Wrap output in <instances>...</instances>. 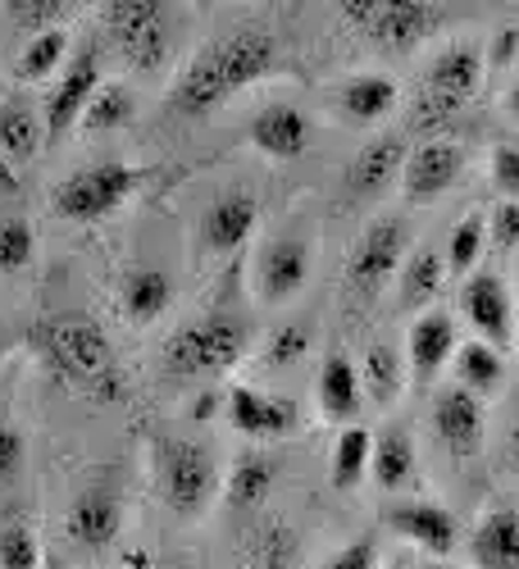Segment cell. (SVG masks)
Segmentation results:
<instances>
[{"mask_svg": "<svg viewBox=\"0 0 519 569\" xmlns=\"http://www.w3.org/2000/svg\"><path fill=\"white\" fill-rule=\"evenodd\" d=\"M69 538L82 547V551H106L119 542V529H123V497L114 483H87L73 506H69Z\"/></svg>", "mask_w": 519, "mask_h": 569, "instance_id": "12", "label": "cell"}, {"mask_svg": "<svg viewBox=\"0 0 519 569\" xmlns=\"http://www.w3.org/2000/svg\"><path fill=\"white\" fill-rule=\"evenodd\" d=\"M469 547H475L479 569H519V510H488Z\"/></svg>", "mask_w": 519, "mask_h": 569, "instance_id": "25", "label": "cell"}, {"mask_svg": "<svg viewBox=\"0 0 519 569\" xmlns=\"http://www.w3.org/2000/svg\"><path fill=\"white\" fill-rule=\"evenodd\" d=\"M269 488H273V460L265 456V451H247V456H238V465H232V473H228V483H223V492H228V506L232 510H260V501L269 497Z\"/></svg>", "mask_w": 519, "mask_h": 569, "instance_id": "29", "label": "cell"}, {"mask_svg": "<svg viewBox=\"0 0 519 569\" xmlns=\"http://www.w3.org/2000/svg\"><path fill=\"white\" fill-rule=\"evenodd\" d=\"M41 141H46L41 110L28 97H0V156L19 169L41 151Z\"/></svg>", "mask_w": 519, "mask_h": 569, "instance_id": "22", "label": "cell"}, {"mask_svg": "<svg viewBox=\"0 0 519 569\" xmlns=\"http://www.w3.org/2000/svg\"><path fill=\"white\" fill-rule=\"evenodd\" d=\"M132 114H137V97H132V91L123 82H101L97 97H91L87 110H82V128L87 132H114V128L132 123Z\"/></svg>", "mask_w": 519, "mask_h": 569, "instance_id": "32", "label": "cell"}, {"mask_svg": "<svg viewBox=\"0 0 519 569\" xmlns=\"http://www.w3.org/2000/svg\"><path fill=\"white\" fill-rule=\"evenodd\" d=\"M356 373H360V392H369L373 401H392L401 392V360L392 347H373Z\"/></svg>", "mask_w": 519, "mask_h": 569, "instance_id": "35", "label": "cell"}, {"mask_svg": "<svg viewBox=\"0 0 519 569\" xmlns=\"http://www.w3.org/2000/svg\"><path fill=\"white\" fill-rule=\"evenodd\" d=\"M510 460H515V465H519V419H515V423H510Z\"/></svg>", "mask_w": 519, "mask_h": 569, "instance_id": "47", "label": "cell"}, {"mask_svg": "<svg viewBox=\"0 0 519 569\" xmlns=\"http://www.w3.org/2000/svg\"><path fill=\"white\" fill-rule=\"evenodd\" d=\"M483 237H488V223L479 214H469L451 228V242H447V269L456 273H469L483 256Z\"/></svg>", "mask_w": 519, "mask_h": 569, "instance_id": "38", "label": "cell"}, {"mask_svg": "<svg viewBox=\"0 0 519 569\" xmlns=\"http://www.w3.org/2000/svg\"><path fill=\"white\" fill-rule=\"evenodd\" d=\"M388 525L410 538L419 551H429V556H451L456 542H460V525H456V515L433 506V501H406V506H392L388 510Z\"/></svg>", "mask_w": 519, "mask_h": 569, "instance_id": "17", "label": "cell"}, {"mask_svg": "<svg viewBox=\"0 0 519 569\" xmlns=\"http://www.w3.org/2000/svg\"><path fill=\"white\" fill-rule=\"evenodd\" d=\"M310 278V247L306 237L288 232V237H269L256 256V297L269 306L292 301Z\"/></svg>", "mask_w": 519, "mask_h": 569, "instance_id": "11", "label": "cell"}, {"mask_svg": "<svg viewBox=\"0 0 519 569\" xmlns=\"http://www.w3.org/2000/svg\"><path fill=\"white\" fill-rule=\"evenodd\" d=\"M101 28L128 69L160 73L178 51L182 14L173 6H160V0H110V6H101Z\"/></svg>", "mask_w": 519, "mask_h": 569, "instance_id": "3", "label": "cell"}, {"mask_svg": "<svg viewBox=\"0 0 519 569\" xmlns=\"http://www.w3.org/2000/svg\"><path fill=\"white\" fill-rule=\"evenodd\" d=\"M456 356V319L447 310H423L410 328V365L415 373L433 378Z\"/></svg>", "mask_w": 519, "mask_h": 569, "instance_id": "24", "label": "cell"}, {"mask_svg": "<svg viewBox=\"0 0 519 569\" xmlns=\"http://www.w3.org/2000/svg\"><path fill=\"white\" fill-rule=\"evenodd\" d=\"M273 64H278V41L269 28H260V23L228 28L223 37L206 41L201 51L187 60L164 110L173 119H206L219 106H228L238 91H247L251 82L269 78Z\"/></svg>", "mask_w": 519, "mask_h": 569, "instance_id": "1", "label": "cell"}, {"mask_svg": "<svg viewBox=\"0 0 519 569\" xmlns=\"http://www.w3.org/2000/svg\"><path fill=\"white\" fill-rule=\"evenodd\" d=\"M41 569H69V565H60V560H46V565H41Z\"/></svg>", "mask_w": 519, "mask_h": 569, "instance_id": "49", "label": "cell"}, {"mask_svg": "<svg viewBox=\"0 0 519 569\" xmlns=\"http://www.w3.org/2000/svg\"><path fill=\"white\" fill-rule=\"evenodd\" d=\"M456 369H460V388H469V392H492L497 383H501V356H497V347H488V342H465L460 351H456Z\"/></svg>", "mask_w": 519, "mask_h": 569, "instance_id": "33", "label": "cell"}, {"mask_svg": "<svg viewBox=\"0 0 519 569\" xmlns=\"http://www.w3.org/2000/svg\"><path fill=\"white\" fill-rule=\"evenodd\" d=\"M315 397H319V410H323L328 419L356 415V406H360V373H356V365H351L342 351H333V356L323 360L319 383H315Z\"/></svg>", "mask_w": 519, "mask_h": 569, "instance_id": "27", "label": "cell"}, {"mask_svg": "<svg viewBox=\"0 0 519 569\" xmlns=\"http://www.w3.org/2000/svg\"><path fill=\"white\" fill-rule=\"evenodd\" d=\"M392 106H397V82L383 73H360V78L342 82V91H338V110L351 123H379Z\"/></svg>", "mask_w": 519, "mask_h": 569, "instance_id": "26", "label": "cell"}, {"mask_svg": "<svg viewBox=\"0 0 519 569\" xmlns=\"http://www.w3.org/2000/svg\"><path fill=\"white\" fill-rule=\"evenodd\" d=\"M247 323L238 315H201L182 323L164 342V373L173 378H214L247 356Z\"/></svg>", "mask_w": 519, "mask_h": 569, "instance_id": "4", "label": "cell"}, {"mask_svg": "<svg viewBox=\"0 0 519 569\" xmlns=\"http://www.w3.org/2000/svg\"><path fill=\"white\" fill-rule=\"evenodd\" d=\"M37 251V237H32V223L10 214V219H0V273H19L28 269Z\"/></svg>", "mask_w": 519, "mask_h": 569, "instance_id": "39", "label": "cell"}, {"mask_svg": "<svg viewBox=\"0 0 519 569\" xmlns=\"http://www.w3.org/2000/svg\"><path fill=\"white\" fill-rule=\"evenodd\" d=\"M510 60H519V28H506V32H497V41H492V64L506 69Z\"/></svg>", "mask_w": 519, "mask_h": 569, "instance_id": "45", "label": "cell"}, {"mask_svg": "<svg viewBox=\"0 0 519 569\" xmlns=\"http://www.w3.org/2000/svg\"><path fill=\"white\" fill-rule=\"evenodd\" d=\"M151 173L137 169V164H123V160H101V164H87L78 173H69L60 187H56V214L60 219H73V223H91V219H106L114 214L123 201H132L141 192V182Z\"/></svg>", "mask_w": 519, "mask_h": 569, "instance_id": "6", "label": "cell"}, {"mask_svg": "<svg viewBox=\"0 0 519 569\" xmlns=\"http://www.w3.org/2000/svg\"><path fill=\"white\" fill-rule=\"evenodd\" d=\"M32 347L46 360L60 383H69L73 392L91 397V401H123L128 397V378L123 365L106 338V328L87 315H46L32 328Z\"/></svg>", "mask_w": 519, "mask_h": 569, "instance_id": "2", "label": "cell"}, {"mask_svg": "<svg viewBox=\"0 0 519 569\" xmlns=\"http://www.w3.org/2000/svg\"><path fill=\"white\" fill-rule=\"evenodd\" d=\"M101 82H106L101 78V46H78V56L64 60L60 82L51 87V97H46V110H41L46 141H64L82 123V110L91 97H97Z\"/></svg>", "mask_w": 519, "mask_h": 569, "instance_id": "8", "label": "cell"}, {"mask_svg": "<svg viewBox=\"0 0 519 569\" xmlns=\"http://www.w3.org/2000/svg\"><path fill=\"white\" fill-rule=\"evenodd\" d=\"M406 164V141L401 137H373L369 147H360V156L351 160L347 178H342V192L347 201H365V197H379L397 182Z\"/></svg>", "mask_w": 519, "mask_h": 569, "instance_id": "16", "label": "cell"}, {"mask_svg": "<svg viewBox=\"0 0 519 569\" xmlns=\"http://www.w3.org/2000/svg\"><path fill=\"white\" fill-rule=\"evenodd\" d=\"M69 60V32L64 28H51V32H37L23 41V51L14 60V78L19 82H41V78H51L60 73Z\"/></svg>", "mask_w": 519, "mask_h": 569, "instance_id": "30", "label": "cell"}, {"mask_svg": "<svg viewBox=\"0 0 519 569\" xmlns=\"http://www.w3.org/2000/svg\"><path fill=\"white\" fill-rule=\"evenodd\" d=\"M492 242L501 247V251H510V247H519V201H501L497 210H492Z\"/></svg>", "mask_w": 519, "mask_h": 569, "instance_id": "43", "label": "cell"}, {"mask_svg": "<svg viewBox=\"0 0 519 569\" xmlns=\"http://www.w3.org/2000/svg\"><path fill=\"white\" fill-rule=\"evenodd\" d=\"M506 106H510V114H515V119H519V82H515V87H510V97H506Z\"/></svg>", "mask_w": 519, "mask_h": 569, "instance_id": "48", "label": "cell"}, {"mask_svg": "<svg viewBox=\"0 0 519 569\" xmlns=\"http://www.w3.org/2000/svg\"><path fill=\"white\" fill-rule=\"evenodd\" d=\"M251 141H256L265 156H273V160H297L310 147V119L297 106L273 101V106H265L251 119Z\"/></svg>", "mask_w": 519, "mask_h": 569, "instance_id": "21", "label": "cell"}, {"mask_svg": "<svg viewBox=\"0 0 519 569\" xmlns=\"http://www.w3.org/2000/svg\"><path fill=\"white\" fill-rule=\"evenodd\" d=\"M46 556H41V538L28 519L10 515L0 525V569H41Z\"/></svg>", "mask_w": 519, "mask_h": 569, "instance_id": "34", "label": "cell"}, {"mask_svg": "<svg viewBox=\"0 0 519 569\" xmlns=\"http://www.w3.org/2000/svg\"><path fill=\"white\" fill-rule=\"evenodd\" d=\"M232 569H306V551L292 525L282 519H260V525L242 538Z\"/></svg>", "mask_w": 519, "mask_h": 569, "instance_id": "19", "label": "cell"}, {"mask_svg": "<svg viewBox=\"0 0 519 569\" xmlns=\"http://www.w3.org/2000/svg\"><path fill=\"white\" fill-rule=\"evenodd\" d=\"M423 569H447V565H438V560H429V565H423Z\"/></svg>", "mask_w": 519, "mask_h": 569, "instance_id": "50", "label": "cell"}, {"mask_svg": "<svg viewBox=\"0 0 519 569\" xmlns=\"http://www.w3.org/2000/svg\"><path fill=\"white\" fill-rule=\"evenodd\" d=\"M392 569H406V565H392Z\"/></svg>", "mask_w": 519, "mask_h": 569, "instance_id": "51", "label": "cell"}, {"mask_svg": "<svg viewBox=\"0 0 519 569\" xmlns=\"http://www.w3.org/2000/svg\"><path fill=\"white\" fill-rule=\"evenodd\" d=\"M369 469H373V479H379V488L397 492L415 479V442L406 429H388L373 438V451H369Z\"/></svg>", "mask_w": 519, "mask_h": 569, "instance_id": "28", "label": "cell"}, {"mask_svg": "<svg viewBox=\"0 0 519 569\" xmlns=\"http://www.w3.org/2000/svg\"><path fill=\"white\" fill-rule=\"evenodd\" d=\"M323 569H379V542H373V538H356L338 556H328Z\"/></svg>", "mask_w": 519, "mask_h": 569, "instance_id": "42", "label": "cell"}, {"mask_svg": "<svg viewBox=\"0 0 519 569\" xmlns=\"http://www.w3.org/2000/svg\"><path fill=\"white\" fill-rule=\"evenodd\" d=\"M406 223L401 219H379L369 223V232L356 242L351 260H347V288L360 297H373L383 282L397 273V264H406Z\"/></svg>", "mask_w": 519, "mask_h": 569, "instance_id": "10", "label": "cell"}, {"mask_svg": "<svg viewBox=\"0 0 519 569\" xmlns=\"http://www.w3.org/2000/svg\"><path fill=\"white\" fill-rule=\"evenodd\" d=\"M260 223V201L251 192H223L206 214H201V247L210 256H228V251H238L247 237L256 232Z\"/></svg>", "mask_w": 519, "mask_h": 569, "instance_id": "14", "label": "cell"}, {"mask_svg": "<svg viewBox=\"0 0 519 569\" xmlns=\"http://www.w3.org/2000/svg\"><path fill=\"white\" fill-rule=\"evenodd\" d=\"M342 19L388 51H415L438 28V10L423 0H347Z\"/></svg>", "mask_w": 519, "mask_h": 569, "instance_id": "7", "label": "cell"}, {"mask_svg": "<svg viewBox=\"0 0 519 569\" xmlns=\"http://www.w3.org/2000/svg\"><path fill=\"white\" fill-rule=\"evenodd\" d=\"M0 192H6V197L19 192V169H14L6 156H0Z\"/></svg>", "mask_w": 519, "mask_h": 569, "instance_id": "46", "label": "cell"}, {"mask_svg": "<svg viewBox=\"0 0 519 569\" xmlns=\"http://www.w3.org/2000/svg\"><path fill=\"white\" fill-rule=\"evenodd\" d=\"M151 465H156V488H160V497L173 515L197 519V515L210 510V501L219 492V469H214V456L201 442L160 433L156 451H151Z\"/></svg>", "mask_w": 519, "mask_h": 569, "instance_id": "5", "label": "cell"}, {"mask_svg": "<svg viewBox=\"0 0 519 569\" xmlns=\"http://www.w3.org/2000/svg\"><path fill=\"white\" fill-rule=\"evenodd\" d=\"M460 169H465V156H460L456 141H429V147H419L401 164L406 197L410 201H438L447 187L460 178Z\"/></svg>", "mask_w": 519, "mask_h": 569, "instance_id": "18", "label": "cell"}, {"mask_svg": "<svg viewBox=\"0 0 519 569\" xmlns=\"http://www.w3.org/2000/svg\"><path fill=\"white\" fill-rule=\"evenodd\" d=\"M442 278H447V260L433 247H419L401 264V301L406 306H429L442 292Z\"/></svg>", "mask_w": 519, "mask_h": 569, "instance_id": "31", "label": "cell"}, {"mask_svg": "<svg viewBox=\"0 0 519 569\" xmlns=\"http://www.w3.org/2000/svg\"><path fill=\"white\" fill-rule=\"evenodd\" d=\"M119 301H123V315L132 323H156L173 306V278L156 264H137V269L123 273Z\"/></svg>", "mask_w": 519, "mask_h": 569, "instance_id": "23", "label": "cell"}, {"mask_svg": "<svg viewBox=\"0 0 519 569\" xmlns=\"http://www.w3.org/2000/svg\"><path fill=\"white\" fill-rule=\"evenodd\" d=\"M460 310L469 315V323H475L483 338H492V342H506V338H510L515 310H510L506 282H501L497 273H475V278H465V288H460Z\"/></svg>", "mask_w": 519, "mask_h": 569, "instance_id": "20", "label": "cell"}, {"mask_svg": "<svg viewBox=\"0 0 519 569\" xmlns=\"http://www.w3.org/2000/svg\"><path fill=\"white\" fill-rule=\"evenodd\" d=\"M483 82V56L475 46H451L429 64V91L419 101V119L415 123H429V119H447L456 114L469 97L479 91Z\"/></svg>", "mask_w": 519, "mask_h": 569, "instance_id": "9", "label": "cell"}, {"mask_svg": "<svg viewBox=\"0 0 519 569\" xmlns=\"http://www.w3.org/2000/svg\"><path fill=\"white\" fill-rule=\"evenodd\" d=\"M433 429L451 456H475L483 447V401L469 388H442L433 401Z\"/></svg>", "mask_w": 519, "mask_h": 569, "instance_id": "15", "label": "cell"}, {"mask_svg": "<svg viewBox=\"0 0 519 569\" xmlns=\"http://www.w3.org/2000/svg\"><path fill=\"white\" fill-rule=\"evenodd\" d=\"M6 10H10V23L14 28H23L28 37H37V32L60 28L78 6H69V0H14V6H6Z\"/></svg>", "mask_w": 519, "mask_h": 569, "instance_id": "37", "label": "cell"}, {"mask_svg": "<svg viewBox=\"0 0 519 569\" xmlns=\"http://www.w3.org/2000/svg\"><path fill=\"white\" fill-rule=\"evenodd\" d=\"M223 410H228L232 429H238L242 438H256V442L288 438L297 429V406L288 397H273V392H260V388H247V383L228 388Z\"/></svg>", "mask_w": 519, "mask_h": 569, "instance_id": "13", "label": "cell"}, {"mask_svg": "<svg viewBox=\"0 0 519 569\" xmlns=\"http://www.w3.org/2000/svg\"><path fill=\"white\" fill-rule=\"evenodd\" d=\"M306 347H310V328H306V323H282L278 333L269 338L265 360H269L273 369H282V365H297V360L306 356Z\"/></svg>", "mask_w": 519, "mask_h": 569, "instance_id": "40", "label": "cell"}, {"mask_svg": "<svg viewBox=\"0 0 519 569\" xmlns=\"http://www.w3.org/2000/svg\"><path fill=\"white\" fill-rule=\"evenodd\" d=\"M492 182L501 192H510V201L519 197V147H497L492 151Z\"/></svg>", "mask_w": 519, "mask_h": 569, "instance_id": "44", "label": "cell"}, {"mask_svg": "<svg viewBox=\"0 0 519 569\" xmlns=\"http://www.w3.org/2000/svg\"><path fill=\"white\" fill-rule=\"evenodd\" d=\"M369 451H373V433L369 429H342L338 447H333V483L338 488H356L360 473L369 469Z\"/></svg>", "mask_w": 519, "mask_h": 569, "instance_id": "36", "label": "cell"}, {"mask_svg": "<svg viewBox=\"0 0 519 569\" xmlns=\"http://www.w3.org/2000/svg\"><path fill=\"white\" fill-rule=\"evenodd\" d=\"M28 465V442L19 429H10V423H0V488L19 483V473Z\"/></svg>", "mask_w": 519, "mask_h": 569, "instance_id": "41", "label": "cell"}]
</instances>
